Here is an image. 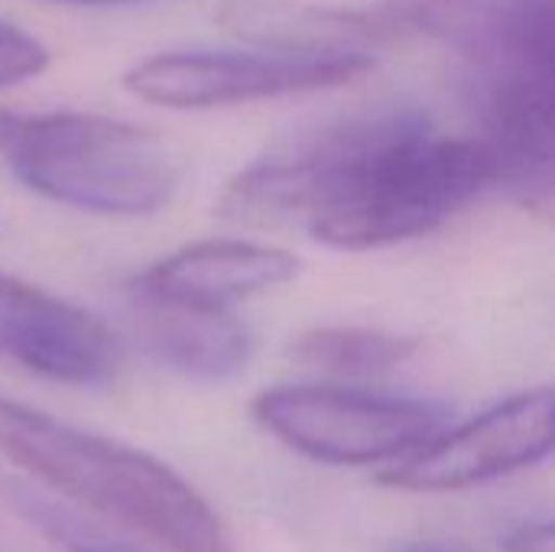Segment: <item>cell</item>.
<instances>
[{"label":"cell","instance_id":"6da1fadb","mask_svg":"<svg viewBox=\"0 0 555 552\" xmlns=\"http://www.w3.org/2000/svg\"><path fill=\"white\" fill-rule=\"evenodd\" d=\"M491 185L475 137H442L420 111L361 114L241 169L218 198L237 224H306L338 251L436 231Z\"/></svg>","mask_w":555,"mask_h":552},{"label":"cell","instance_id":"7a4b0ae2","mask_svg":"<svg viewBox=\"0 0 555 552\" xmlns=\"http://www.w3.org/2000/svg\"><path fill=\"white\" fill-rule=\"evenodd\" d=\"M0 455L166 552H237L215 508L166 462L0 394Z\"/></svg>","mask_w":555,"mask_h":552},{"label":"cell","instance_id":"3957f363","mask_svg":"<svg viewBox=\"0 0 555 552\" xmlns=\"http://www.w3.org/2000/svg\"><path fill=\"white\" fill-rule=\"evenodd\" d=\"M0 163L59 205L114 218L153 215L179 185V159L159 133L85 111L0 107Z\"/></svg>","mask_w":555,"mask_h":552},{"label":"cell","instance_id":"277c9868","mask_svg":"<svg viewBox=\"0 0 555 552\" xmlns=\"http://www.w3.org/2000/svg\"><path fill=\"white\" fill-rule=\"evenodd\" d=\"M260 429L325 465L397 462L446 426V407L332 384H283L254 397Z\"/></svg>","mask_w":555,"mask_h":552},{"label":"cell","instance_id":"5b68a950","mask_svg":"<svg viewBox=\"0 0 555 552\" xmlns=\"http://www.w3.org/2000/svg\"><path fill=\"white\" fill-rule=\"evenodd\" d=\"M374 68V55H302V52H215V49H182L159 52L124 75V88L143 101L202 111L228 107L306 91L341 88L364 78Z\"/></svg>","mask_w":555,"mask_h":552},{"label":"cell","instance_id":"8992f818","mask_svg":"<svg viewBox=\"0 0 555 552\" xmlns=\"http://www.w3.org/2000/svg\"><path fill=\"white\" fill-rule=\"evenodd\" d=\"M553 387L507 397L390 462L380 472V485L413 495H446L540 465L553 452Z\"/></svg>","mask_w":555,"mask_h":552},{"label":"cell","instance_id":"52a82bcc","mask_svg":"<svg viewBox=\"0 0 555 552\" xmlns=\"http://www.w3.org/2000/svg\"><path fill=\"white\" fill-rule=\"evenodd\" d=\"M475 137L491 185L527 211L550 215L555 198L553 72L475 75Z\"/></svg>","mask_w":555,"mask_h":552},{"label":"cell","instance_id":"ba28073f","mask_svg":"<svg viewBox=\"0 0 555 552\" xmlns=\"http://www.w3.org/2000/svg\"><path fill=\"white\" fill-rule=\"evenodd\" d=\"M0 358L55 384L94 387L117 377L124 348L94 312L0 273Z\"/></svg>","mask_w":555,"mask_h":552},{"label":"cell","instance_id":"9c48e42d","mask_svg":"<svg viewBox=\"0 0 555 552\" xmlns=\"http://www.w3.org/2000/svg\"><path fill=\"white\" fill-rule=\"evenodd\" d=\"M387 16L446 42L475 75L553 72V0H390Z\"/></svg>","mask_w":555,"mask_h":552},{"label":"cell","instance_id":"30bf717a","mask_svg":"<svg viewBox=\"0 0 555 552\" xmlns=\"http://www.w3.org/2000/svg\"><path fill=\"white\" fill-rule=\"evenodd\" d=\"M296 273L299 257L283 247L254 241H195L137 273L130 286L176 303L231 309L234 303L289 283Z\"/></svg>","mask_w":555,"mask_h":552},{"label":"cell","instance_id":"8fae6325","mask_svg":"<svg viewBox=\"0 0 555 552\" xmlns=\"http://www.w3.org/2000/svg\"><path fill=\"white\" fill-rule=\"evenodd\" d=\"M130 322L146 355L192 381H228L250 361L254 342L231 309L163 299L130 286Z\"/></svg>","mask_w":555,"mask_h":552},{"label":"cell","instance_id":"7c38bea8","mask_svg":"<svg viewBox=\"0 0 555 552\" xmlns=\"http://www.w3.org/2000/svg\"><path fill=\"white\" fill-rule=\"evenodd\" d=\"M215 20L260 49L302 55H374L393 36L387 13L374 16L348 7H325L306 0H224Z\"/></svg>","mask_w":555,"mask_h":552},{"label":"cell","instance_id":"4fadbf2b","mask_svg":"<svg viewBox=\"0 0 555 552\" xmlns=\"http://www.w3.org/2000/svg\"><path fill=\"white\" fill-rule=\"evenodd\" d=\"M420 342L387 329L319 325L293 338L289 358L315 374L341 381H374L393 374L416 355Z\"/></svg>","mask_w":555,"mask_h":552},{"label":"cell","instance_id":"5bb4252c","mask_svg":"<svg viewBox=\"0 0 555 552\" xmlns=\"http://www.w3.org/2000/svg\"><path fill=\"white\" fill-rule=\"evenodd\" d=\"M13 511L33 527L39 530L55 550L62 552H146L143 547L124 540V537H114L81 517H75L72 511L59 508V504H49L36 495H26V491H13Z\"/></svg>","mask_w":555,"mask_h":552},{"label":"cell","instance_id":"9a60e30c","mask_svg":"<svg viewBox=\"0 0 555 552\" xmlns=\"http://www.w3.org/2000/svg\"><path fill=\"white\" fill-rule=\"evenodd\" d=\"M49 49L26 29L0 20V88L36 78L49 68Z\"/></svg>","mask_w":555,"mask_h":552},{"label":"cell","instance_id":"2e32d148","mask_svg":"<svg viewBox=\"0 0 555 552\" xmlns=\"http://www.w3.org/2000/svg\"><path fill=\"white\" fill-rule=\"evenodd\" d=\"M504 552H555V527L550 521H514L501 534Z\"/></svg>","mask_w":555,"mask_h":552},{"label":"cell","instance_id":"e0dca14e","mask_svg":"<svg viewBox=\"0 0 555 552\" xmlns=\"http://www.w3.org/2000/svg\"><path fill=\"white\" fill-rule=\"evenodd\" d=\"M397 552H459V550H449V547H436V543H413V547H403V550Z\"/></svg>","mask_w":555,"mask_h":552},{"label":"cell","instance_id":"ac0fdd59","mask_svg":"<svg viewBox=\"0 0 555 552\" xmlns=\"http://www.w3.org/2000/svg\"><path fill=\"white\" fill-rule=\"evenodd\" d=\"M55 3H137V0H55Z\"/></svg>","mask_w":555,"mask_h":552}]
</instances>
